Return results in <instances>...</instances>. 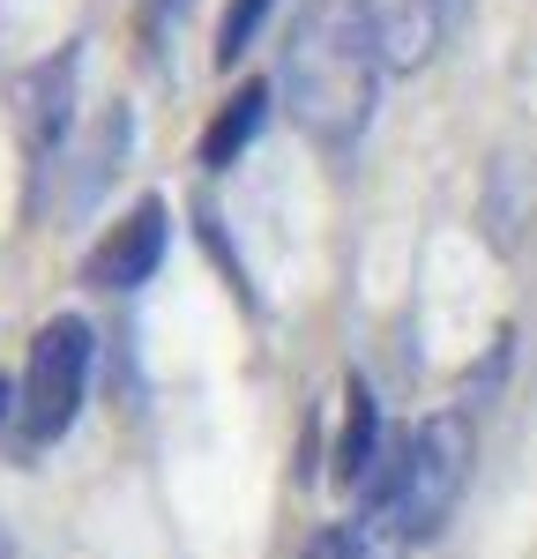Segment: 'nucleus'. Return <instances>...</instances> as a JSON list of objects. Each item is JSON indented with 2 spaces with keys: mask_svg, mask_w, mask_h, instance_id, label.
Here are the masks:
<instances>
[{
  "mask_svg": "<svg viewBox=\"0 0 537 559\" xmlns=\"http://www.w3.org/2000/svg\"><path fill=\"white\" fill-rule=\"evenodd\" d=\"M90 321L83 313H52L38 336H31V358H23V432L31 440H60V432L83 418L90 395Z\"/></svg>",
  "mask_w": 537,
  "mask_h": 559,
  "instance_id": "obj_3",
  "label": "nucleus"
},
{
  "mask_svg": "<svg viewBox=\"0 0 537 559\" xmlns=\"http://www.w3.org/2000/svg\"><path fill=\"white\" fill-rule=\"evenodd\" d=\"M262 120H268V83H239L231 105L202 128V173H231L247 157V142L262 134Z\"/></svg>",
  "mask_w": 537,
  "mask_h": 559,
  "instance_id": "obj_8",
  "label": "nucleus"
},
{
  "mask_svg": "<svg viewBox=\"0 0 537 559\" xmlns=\"http://www.w3.org/2000/svg\"><path fill=\"white\" fill-rule=\"evenodd\" d=\"M15 128H23V157L45 173V165L60 157L68 128H75V45H68L60 60H38V68L15 83Z\"/></svg>",
  "mask_w": 537,
  "mask_h": 559,
  "instance_id": "obj_5",
  "label": "nucleus"
},
{
  "mask_svg": "<svg viewBox=\"0 0 537 559\" xmlns=\"http://www.w3.org/2000/svg\"><path fill=\"white\" fill-rule=\"evenodd\" d=\"M381 463H389V440H381V403H373V388L351 373V381H344V432H336V477H344L351 492H366Z\"/></svg>",
  "mask_w": 537,
  "mask_h": 559,
  "instance_id": "obj_7",
  "label": "nucleus"
},
{
  "mask_svg": "<svg viewBox=\"0 0 537 559\" xmlns=\"http://www.w3.org/2000/svg\"><path fill=\"white\" fill-rule=\"evenodd\" d=\"M381 45L366 23V0H307L284 60H276V90L291 105V120L307 128V142H321L329 157L358 150V134L373 120V97H381Z\"/></svg>",
  "mask_w": 537,
  "mask_h": 559,
  "instance_id": "obj_1",
  "label": "nucleus"
},
{
  "mask_svg": "<svg viewBox=\"0 0 537 559\" xmlns=\"http://www.w3.org/2000/svg\"><path fill=\"white\" fill-rule=\"evenodd\" d=\"M268 8L276 0H224V23H217V68L231 75L247 52H254V38H262V23H268Z\"/></svg>",
  "mask_w": 537,
  "mask_h": 559,
  "instance_id": "obj_10",
  "label": "nucleus"
},
{
  "mask_svg": "<svg viewBox=\"0 0 537 559\" xmlns=\"http://www.w3.org/2000/svg\"><path fill=\"white\" fill-rule=\"evenodd\" d=\"M165 247H172V202H165V194H142V202H134L128 216H112L105 239L90 247L83 284H97V292H142V284L157 276Z\"/></svg>",
  "mask_w": 537,
  "mask_h": 559,
  "instance_id": "obj_4",
  "label": "nucleus"
},
{
  "mask_svg": "<svg viewBox=\"0 0 537 559\" xmlns=\"http://www.w3.org/2000/svg\"><path fill=\"white\" fill-rule=\"evenodd\" d=\"M187 8H194V0H142V38L165 45L179 23H187Z\"/></svg>",
  "mask_w": 537,
  "mask_h": 559,
  "instance_id": "obj_11",
  "label": "nucleus"
},
{
  "mask_svg": "<svg viewBox=\"0 0 537 559\" xmlns=\"http://www.w3.org/2000/svg\"><path fill=\"white\" fill-rule=\"evenodd\" d=\"M8 418H23V381L0 373V426H8Z\"/></svg>",
  "mask_w": 537,
  "mask_h": 559,
  "instance_id": "obj_13",
  "label": "nucleus"
},
{
  "mask_svg": "<svg viewBox=\"0 0 537 559\" xmlns=\"http://www.w3.org/2000/svg\"><path fill=\"white\" fill-rule=\"evenodd\" d=\"M463 15V0H366V23H373V45L396 75H418L433 52L448 45Z\"/></svg>",
  "mask_w": 537,
  "mask_h": 559,
  "instance_id": "obj_6",
  "label": "nucleus"
},
{
  "mask_svg": "<svg viewBox=\"0 0 537 559\" xmlns=\"http://www.w3.org/2000/svg\"><path fill=\"white\" fill-rule=\"evenodd\" d=\"M470 463H478V432L463 411H433L426 426L389 448V463L366 485V522H381L403 545H433L470 485Z\"/></svg>",
  "mask_w": 537,
  "mask_h": 559,
  "instance_id": "obj_2",
  "label": "nucleus"
},
{
  "mask_svg": "<svg viewBox=\"0 0 537 559\" xmlns=\"http://www.w3.org/2000/svg\"><path fill=\"white\" fill-rule=\"evenodd\" d=\"M307 559H366V552H358V530H321L307 545Z\"/></svg>",
  "mask_w": 537,
  "mask_h": 559,
  "instance_id": "obj_12",
  "label": "nucleus"
},
{
  "mask_svg": "<svg viewBox=\"0 0 537 559\" xmlns=\"http://www.w3.org/2000/svg\"><path fill=\"white\" fill-rule=\"evenodd\" d=\"M120 150H128V112H105L83 142V187H75V210L105 187V173H120Z\"/></svg>",
  "mask_w": 537,
  "mask_h": 559,
  "instance_id": "obj_9",
  "label": "nucleus"
}]
</instances>
